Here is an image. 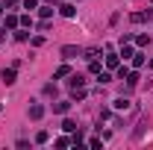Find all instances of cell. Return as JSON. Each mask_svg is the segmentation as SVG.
I'll use <instances>...</instances> for the list:
<instances>
[{
	"label": "cell",
	"instance_id": "obj_8",
	"mask_svg": "<svg viewBox=\"0 0 153 150\" xmlns=\"http://www.w3.org/2000/svg\"><path fill=\"white\" fill-rule=\"evenodd\" d=\"M82 82H85L82 76H74V79H71V85H74V88H82Z\"/></svg>",
	"mask_w": 153,
	"mask_h": 150
},
{
	"label": "cell",
	"instance_id": "obj_4",
	"mask_svg": "<svg viewBox=\"0 0 153 150\" xmlns=\"http://www.w3.org/2000/svg\"><path fill=\"white\" fill-rule=\"evenodd\" d=\"M6 27H9V30H15V27H18V18H15V15H9V18H6Z\"/></svg>",
	"mask_w": 153,
	"mask_h": 150
},
{
	"label": "cell",
	"instance_id": "obj_1",
	"mask_svg": "<svg viewBox=\"0 0 153 150\" xmlns=\"http://www.w3.org/2000/svg\"><path fill=\"white\" fill-rule=\"evenodd\" d=\"M76 53H79V50H76V47H62V56H65V59H74Z\"/></svg>",
	"mask_w": 153,
	"mask_h": 150
},
{
	"label": "cell",
	"instance_id": "obj_3",
	"mask_svg": "<svg viewBox=\"0 0 153 150\" xmlns=\"http://www.w3.org/2000/svg\"><path fill=\"white\" fill-rule=\"evenodd\" d=\"M41 115H44L41 106H33V109H30V118H41Z\"/></svg>",
	"mask_w": 153,
	"mask_h": 150
},
{
	"label": "cell",
	"instance_id": "obj_6",
	"mask_svg": "<svg viewBox=\"0 0 153 150\" xmlns=\"http://www.w3.org/2000/svg\"><path fill=\"white\" fill-rule=\"evenodd\" d=\"M62 130H65V132H74L76 124H74V121H65V124H62Z\"/></svg>",
	"mask_w": 153,
	"mask_h": 150
},
{
	"label": "cell",
	"instance_id": "obj_2",
	"mask_svg": "<svg viewBox=\"0 0 153 150\" xmlns=\"http://www.w3.org/2000/svg\"><path fill=\"white\" fill-rule=\"evenodd\" d=\"M3 82H15V68H9V71H3Z\"/></svg>",
	"mask_w": 153,
	"mask_h": 150
},
{
	"label": "cell",
	"instance_id": "obj_5",
	"mask_svg": "<svg viewBox=\"0 0 153 150\" xmlns=\"http://www.w3.org/2000/svg\"><path fill=\"white\" fill-rule=\"evenodd\" d=\"M68 106H71V103H56V106H53V112L62 115V112H68Z\"/></svg>",
	"mask_w": 153,
	"mask_h": 150
},
{
	"label": "cell",
	"instance_id": "obj_10",
	"mask_svg": "<svg viewBox=\"0 0 153 150\" xmlns=\"http://www.w3.org/2000/svg\"><path fill=\"white\" fill-rule=\"evenodd\" d=\"M36 3L38 0H24V9H36Z\"/></svg>",
	"mask_w": 153,
	"mask_h": 150
},
{
	"label": "cell",
	"instance_id": "obj_7",
	"mask_svg": "<svg viewBox=\"0 0 153 150\" xmlns=\"http://www.w3.org/2000/svg\"><path fill=\"white\" fill-rule=\"evenodd\" d=\"M127 106H130V100H124V97H121V100H115V109H127Z\"/></svg>",
	"mask_w": 153,
	"mask_h": 150
},
{
	"label": "cell",
	"instance_id": "obj_9",
	"mask_svg": "<svg viewBox=\"0 0 153 150\" xmlns=\"http://www.w3.org/2000/svg\"><path fill=\"white\" fill-rule=\"evenodd\" d=\"M68 74H71V68H68V65H62V68L56 71V76H68Z\"/></svg>",
	"mask_w": 153,
	"mask_h": 150
}]
</instances>
